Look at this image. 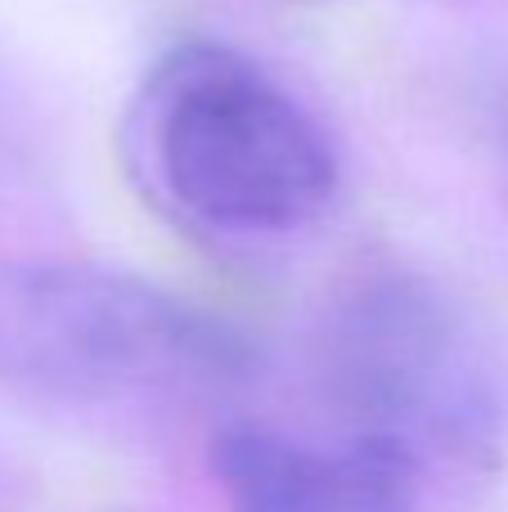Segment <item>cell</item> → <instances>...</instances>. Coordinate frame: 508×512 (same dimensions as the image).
<instances>
[{"mask_svg":"<svg viewBox=\"0 0 508 512\" xmlns=\"http://www.w3.org/2000/svg\"><path fill=\"white\" fill-rule=\"evenodd\" d=\"M239 328L144 274L68 256L0 261V387L54 405H108L243 382Z\"/></svg>","mask_w":508,"mask_h":512,"instance_id":"cell-3","label":"cell"},{"mask_svg":"<svg viewBox=\"0 0 508 512\" xmlns=\"http://www.w3.org/2000/svg\"><path fill=\"white\" fill-rule=\"evenodd\" d=\"M212 477L230 512H347L338 450H315L270 423H225Z\"/></svg>","mask_w":508,"mask_h":512,"instance_id":"cell-4","label":"cell"},{"mask_svg":"<svg viewBox=\"0 0 508 512\" xmlns=\"http://www.w3.org/2000/svg\"><path fill=\"white\" fill-rule=\"evenodd\" d=\"M135 153L158 198L216 234H293L342 185L324 122L257 59L221 41H180L135 99Z\"/></svg>","mask_w":508,"mask_h":512,"instance_id":"cell-1","label":"cell"},{"mask_svg":"<svg viewBox=\"0 0 508 512\" xmlns=\"http://www.w3.org/2000/svg\"><path fill=\"white\" fill-rule=\"evenodd\" d=\"M315 378L347 432L387 436L428 463L495 472L508 450V360L441 283L374 270L315 328Z\"/></svg>","mask_w":508,"mask_h":512,"instance_id":"cell-2","label":"cell"},{"mask_svg":"<svg viewBox=\"0 0 508 512\" xmlns=\"http://www.w3.org/2000/svg\"><path fill=\"white\" fill-rule=\"evenodd\" d=\"M338 468L347 512H423L428 468L405 445L387 436L347 432V441L338 445Z\"/></svg>","mask_w":508,"mask_h":512,"instance_id":"cell-5","label":"cell"},{"mask_svg":"<svg viewBox=\"0 0 508 512\" xmlns=\"http://www.w3.org/2000/svg\"><path fill=\"white\" fill-rule=\"evenodd\" d=\"M0 512H14V486H9L5 472H0Z\"/></svg>","mask_w":508,"mask_h":512,"instance_id":"cell-6","label":"cell"}]
</instances>
